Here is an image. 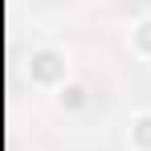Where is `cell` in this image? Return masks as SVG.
<instances>
[{
	"label": "cell",
	"mask_w": 151,
	"mask_h": 151,
	"mask_svg": "<svg viewBox=\"0 0 151 151\" xmlns=\"http://www.w3.org/2000/svg\"><path fill=\"white\" fill-rule=\"evenodd\" d=\"M37 61H41V65H37V74H41V78H53V53H41Z\"/></svg>",
	"instance_id": "7a4b0ae2"
},
{
	"label": "cell",
	"mask_w": 151,
	"mask_h": 151,
	"mask_svg": "<svg viewBox=\"0 0 151 151\" xmlns=\"http://www.w3.org/2000/svg\"><path fill=\"white\" fill-rule=\"evenodd\" d=\"M139 41H143V45H147V49H151V21H147V25H143V29H139Z\"/></svg>",
	"instance_id": "3957f363"
},
{
	"label": "cell",
	"mask_w": 151,
	"mask_h": 151,
	"mask_svg": "<svg viewBox=\"0 0 151 151\" xmlns=\"http://www.w3.org/2000/svg\"><path fill=\"white\" fill-rule=\"evenodd\" d=\"M135 143H139V147H151V114H143V119L135 123Z\"/></svg>",
	"instance_id": "6da1fadb"
}]
</instances>
